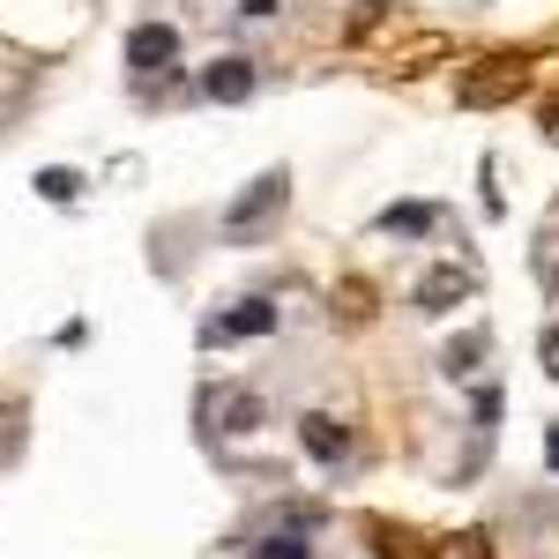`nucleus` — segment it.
Instances as JSON below:
<instances>
[{"mask_svg": "<svg viewBox=\"0 0 559 559\" xmlns=\"http://www.w3.org/2000/svg\"><path fill=\"white\" fill-rule=\"evenodd\" d=\"M276 210H284V173H261L254 187H247V194L224 210V231H231V239H254V231H261Z\"/></svg>", "mask_w": 559, "mask_h": 559, "instance_id": "f257e3e1", "label": "nucleus"}, {"mask_svg": "<svg viewBox=\"0 0 559 559\" xmlns=\"http://www.w3.org/2000/svg\"><path fill=\"white\" fill-rule=\"evenodd\" d=\"M522 52H492V60H477V75L463 83V105H500V97H515L522 90Z\"/></svg>", "mask_w": 559, "mask_h": 559, "instance_id": "f03ea898", "label": "nucleus"}, {"mask_svg": "<svg viewBox=\"0 0 559 559\" xmlns=\"http://www.w3.org/2000/svg\"><path fill=\"white\" fill-rule=\"evenodd\" d=\"M173 52H179V38L165 31V23H134V31H128V68H134V75H165Z\"/></svg>", "mask_w": 559, "mask_h": 559, "instance_id": "7ed1b4c3", "label": "nucleus"}, {"mask_svg": "<svg viewBox=\"0 0 559 559\" xmlns=\"http://www.w3.org/2000/svg\"><path fill=\"white\" fill-rule=\"evenodd\" d=\"M202 90H210L216 105H247V97H254V60H239V52L210 60V68H202Z\"/></svg>", "mask_w": 559, "mask_h": 559, "instance_id": "20e7f679", "label": "nucleus"}, {"mask_svg": "<svg viewBox=\"0 0 559 559\" xmlns=\"http://www.w3.org/2000/svg\"><path fill=\"white\" fill-rule=\"evenodd\" d=\"M299 440H306L313 463H344V455H350V426H344V418H329V411H306Z\"/></svg>", "mask_w": 559, "mask_h": 559, "instance_id": "39448f33", "label": "nucleus"}, {"mask_svg": "<svg viewBox=\"0 0 559 559\" xmlns=\"http://www.w3.org/2000/svg\"><path fill=\"white\" fill-rule=\"evenodd\" d=\"M261 329H276V306H269V299H247L239 313L210 321V344H239V336H261Z\"/></svg>", "mask_w": 559, "mask_h": 559, "instance_id": "423d86ee", "label": "nucleus"}, {"mask_svg": "<svg viewBox=\"0 0 559 559\" xmlns=\"http://www.w3.org/2000/svg\"><path fill=\"white\" fill-rule=\"evenodd\" d=\"M463 292H471V276H463V269H432L426 284H418L426 313H440V306H448V299H463Z\"/></svg>", "mask_w": 559, "mask_h": 559, "instance_id": "0eeeda50", "label": "nucleus"}, {"mask_svg": "<svg viewBox=\"0 0 559 559\" xmlns=\"http://www.w3.org/2000/svg\"><path fill=\"white\" fill-rule=\"evenodd\" d=\"M216 426L224 432H254L261 426V395H224V403H216Z\"/></svg>", "mask_w": 559, "mask_h": 559, "instance_id": "6e6552de", "label": "nucleus"}, {"mask_svg": "<svg viewBox=\"0 0 559 559\" xmlns=\"http://www.w3.org/2000/svg\"><path fill=\"white\" fill-rule=\"evenodd\" d=\"M432 559H492V545L477 537V530H463V537H440V552Z\"/></svg>", "mask_w": 559, "mask_h": 559, "instance_id": "1a4fd4ad", "label": "nucleus"}, {"mask_svg": "<svg viewBox=\"0 0 559 559\" xmlns=\"http://www.w3.org/2000/svg\"><path fill=\"white\" fill-rule=\"evenodd\" d=\"M38 194H45V202H75V173H45Z\"/></svg>", "mask_w": 559, "mask_h": 559, "instance_id": "9d476101", "label": "nucleus"}, {"mask_svg": "<svg viewBox=\"0 0 559 559\" xmlns=\"http://www.w3.org/2000/svg\"><path fill=\"white\" fill-rule=\"evenodd\" d=\"M254 559H306V537H269Z\"/></svg>", "mask_w": 559, "mask_h": 559, "instance_id": "9b49d317", "label": "nucleus"}, {"mask_svg": "<svg viewBox=\"0 0 559 559\" xmlns=\"http://www.w3.org/2000/svg\"><path fill=\"white\" fill-rule=\"evenodd\" d=\"M388 224H395V231H426L432 210H388Z\"/></svg>", "mask_w": 559, "mask_h": 559, "instance_id": "f8f14e48", "label": "nucleus"}, {"mask_svg": "<svg viewBox=\"0 0 559 559\" xmlns=\"http://www.w3.org/2000/svg\"><path fill=\"white\" fill-rule=\"evenodd\" d=\"M545 373H559V329L545 336Z\"/></svg>", "mask_w": 559, "mask_h": 559, "instance_id": "ddd939ff", "label": "nucleus"}, {"mask_svg": "<svg viewBox=\"0 0 559 559\" xmlns=\"http://www.w3.org/2000/svg\"><path fill=\"white\" fill-rule=\"evenodd\" d=\"M276 8H284V0H247V15H276Z\"/></svg>", "mask_w": 559, "mask_h": 559, "instance_id": "4468645a", "label": "nucleus"}, {"mask_svg": "<svg viewBox=\"0 0 559 559\" xmlns=\"http://www.w3.org/2000/svg\"><path fill=\"white\" fill-rule=\"evenodd\" d=\"M545 455H552V471H559V426H552V448H545Z\"/></svg>", "mask_w": 559, "mask_h": 559, "instance_id": "2eb2a0df", "label": "nucleus"}, {"mask_svg": "<svg viewBox=\"0 0 559 559\" xmlns=\"http://www.w3.org/2000/svg\"><path fill=\"white\" fill-rule=\"evenodd\" d=\"M545 120H552V128H559V105H545Z\"/></svg>", "mask_w": 559, "mask_h": 559, "instance_id": "dca6fc26", "label": "nucleus"}]
</instances>
